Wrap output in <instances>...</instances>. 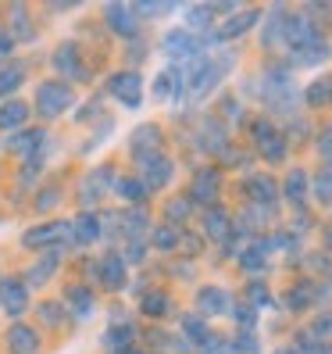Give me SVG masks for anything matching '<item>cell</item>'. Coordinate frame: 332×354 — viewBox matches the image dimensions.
Wrapping results in <instances>:
<instances>
[{
  "instance_id": "cell-1",
  "label": "cell",
  "mask_w": 332,
  "mask_h": 354,
  "mask_svg": "<svg viewBox=\"0 0 332 354\" xmlns=\"http://www.w3.org/2000/svg\"><path fill=\"white\" fill-rule=\"evenodd\" d=\"M68 104H72V90L65 86V82H43V86L36 90V111L43 118L61 115Z\"/></svg>"
},
{
  "instance_id": "cell-2",
  "label": "cell",
  "mask_w": 332,
  "mask_h": 354,
  "mask_svg": "<svg viewBox=\"0 0 332 354\" xmlns=\"http://www.w3.org/2000/svg\"><path fill=\"white\" fill-rule=\"evenodd\" d=\"M143 79L136 75V72H115L111 79H108V90L121 100V104H126V108H136V104H139V97H143Z\"/></svg>"
},
{
  "instance_id": "cell-3",
  "label": "cell",
  "mask_w": 332,
  "mask_h": 354,
  "mask_svg": "<svg viewBox=\"0 0 332 354\" xmlns=\"http://www.w3.org/2000/svg\"><path fill=\"white\" fill-rule=\"evenodd\" d=\"M26 304H29V290L22 279H4L0 283V308H4V315L18 319L26 315Z\"/></svg>"
},
{
  "instance_id": "cell-4",
  "label": "cell",
  "mask_w": 332,
  "mask_h": 354,
  "mask_svg": "<svg viewBox=\"0 0 332 354\" xmlns=\"http://www.w3.org/2000/svg\"><path fill=\"white\" fill-rule=\"evenodd\" d=\"M143 169H147V172H143V186H150V190H157V186H164L172 179V161L161 158V154L147 158V161H143Z\"/></svg>"
},
{
  "instance_id": "cell-5",
  "label": "cell",
  "mask_w": 332,
  "mask_h": 354,
  "mask_svg": "<svg viewBox=\"0 0 332 354\" xmlns=\"http://www.w3.org/2000/svg\"><path fill=\"white\" fill-rule=\"evenodd\" d=\"M197 308L204 311V315H225V308H229V294L218 286H204L197 294Z\"/></svg>"
},
{
  "instance_id": "cell-6",
  "label": "cell",
  "mask_w": 332,
  "mask_h": 354,
  "mask_svg": "<svg viewBox=\"0 0 332 354\" xmlns=\"http://www.w3.org/2000/svg\"><path fill=\"white\" fill-rule=\"evenodd\" d=\"M8 347H11V354H32V351L39 347V333L29 329V326H11Z\"/></svg>"
},
{
  "instance_id": "cell-7",
  "label": "cell",
  "mask_w": 332,
  "mask_h": 354,
  "mask_svg": "<svg viewBox=\"0 0 332 354\" xmlns=\"http://www.w3.org/2000/svg\"><path fill=\"white\" fill-rule=\"evenodd\" d=\"M68 233V225L65 222H54V225H36V229H29V233L22 236V243L26 247H43V243H50V240H61Z\"/></svg>"
},
{
  "instance_id": "cell-8",
  "label": "cell",
  "mask_w": 332,
  "mask_h": 354,
  "mask_svg": "<svg viewBox=\"0 0 332 354\" xmlns=\"http://www.w3.org/2000/svg\"><path fill=\"white\" fill-rule=\"evenodd\" d=\"M39 143H47V136L39 133V129H26V133H14V136H11V151H14V154H26V158H32V154L43 151Z\"/></svg>"
},
{
  "instance_id": "cell-9",
  "label": "cell",
  "mask_w": 332,
  "mask_h": 354,
  "mask_svg": "<svg viewBox=\"0 0 332 354\" xmlns=\"http://www.w3.org/2000/svg\"><path fill=\"white\" fill-rule=\"evenodd\" d=\"M100 279L108 283L111 290H121L126 286V261H121L118 254H108L100 261Z\"/></svg>"
},
{
  "instance_id": "cell-10",
  "label": "cell",
  "mask_w": 332,
  "mask_h": 354,
  "mask_svg": "<svg viewBox=\"0 0 332 354\" xmlns=\"http://www.w3.org/2000/svg\"><path fill=\"white\" fill-rule=\"evenodd\" d=\"M26 118H29V108L22 100H8L4 108H0V129H18V126H26Z\"/></svg>"
},
{
  "instance_id": "cell-11",
  "label": "cell",
  "mask_w": 332,
  "mask_h": 354,
  "mask_svg": "<svg viewBox=\"0 0 332 354\" xmlns=\"http://www.w3.org/2000/svg\"><path fill=\"white\" fill-rule=\"evenodd\" d=\"M108 22L115 26L118 36H133V32H136V18H133V11H129V8H121V4H111V8H108Z\"/></svg>"
},
{
  "instance_id": "cell-12",
  "label": "cell",
  "mask_w": 332,
  "mask_h": 354,
  "mask_svg": "<svg viewBox=\"0 0 332 354\" xmlns=\"http://www.w3.org/2000/svg\"><path fill=\"white\" fill-rule=\"evenodd\" d=\"M193 194H197V201H215L218 197V176L211 172V169H204L197 179H193Z\"/></svg>"
},
{
  "instance_id": "cell-13",
  "label": "cell",
  "mask_w": 332,
  "mask_h": 354,
  "mask_svg": "<svg viewBox=\"0 0 332 354\" xmlns=\"http://www.w3.org/2000/svg\"><path fill=\"white\" fill-rule=\"evenodd\" d=\"M325 54H329V47L322 44L318 36L311 39V44L297 47V61H300V65H318V61H325Z\"/></svg>"
},
{
  "instance_id": "cell-14",
  "label": "cell",
  "mask_w": 332,
  "mask_h": 354,
  "mask_svg": "<svg viewBox=\"0 0 332 354\" xmlns=\"http://www.w3.org/2000/svg\"><path fill=\"white\" fill-rule=\"evenodd\" d=\"M22 79H26V68H22V65H0V97L14 93Z\"/></svg>"
},
{
  "instance_id": "cell-15",
  "label": "cell",
  "mask_w": 332,
  "mask_h": 354,
  "mask_svg": "<svg viewBox=\"0 0 332 354\" xmlns=\"http://www.w3.org/2000/svg\"><path fill=\"white\" fill-rule=\"evenodd\" d=\"M257 22V11H243V15H236V18H229V22L222 26V36H240V32H246Z\"/></svg>"
},
{
  "instance_id": "cell-16",
  "label": "cell",
  "mask_w": 332,
  "mask_h": 354,
  "mask_svg": "<svg viewBox=\"0 0 332 354\" xmlns=\"http://www.w3.org/2000/svg\"><path fill=\"white\" fill-rule=\"evenodd\" d=\"M75 47L72 44H65V47H57V57H54V65L61 68V72H72V75H86V68L82 65H75Z\"/></svg>"
},
{
  "instance_id": "cell-17",
  "label": "cell",
  "mask_w": 332,
  "mask_h": 354,
  "mask_svg": "<svg viewBox=\"0 0 332 354\" xmlns=\"http://www.w3.org/2000/svg\"><path fill=\"white\" fill-rule=\"evenodd\" d=\"M100 222H97V215H82L79 222H75V236H79V243H93L97 236H100V229H97Z\"/></svg>"
},
{
  "instance_id": "cell-18",
  "label": "cell",
  "mask_w": 332,
  "mask_h": 354,
  "mask_svg": "<svg viewBox=\"0 0 332 354\" xmlns=\"http://www.w3.org/2000/svg\"><path fill=\"white\" fill-rule=\"evenodd\" d=\"M179 82H182V75H179L175 68H172V72H161L154 93H157V97H175V93H179Z\"/></svg>"
},
{
  "instance_id": "cell-19",
  "label": "cell",
  "mask_w": 332,
  "mask_h": 354,
  "mask_svg": "<svg viewBox=\"0 0 332 354\" xmlns=\"http://www.w3.org/2000/svg\"><path fill=\"white\" fill-rule=\"evenodd\" d=\"M286 194H289V201H304V194H307V176L297 169V172H289V179H286Z\"/></svg>"
},
{
  "instance_id": "cell-20",
  "label": "cell",
  "mask_w": 332,
  "mask_h": 354,
  "mask_svg": "<svg viewBox=\"0 0 332 354\" xmlns=\"http://www.w3.org/2000/svg\"><path fill=\"white\" fill-rule=\"evenodd\" d=\"M204 225L211 236H225V225H229V218H225V212H218V207H211V212L204 215Z\"/></svg>"
},
{
  "instance_id": "cell-21",
  "label": "cell",
  "mask_w": 332,
  "mask_h": 354,
  "mask_svg": "<svg viewBox=\"0 0 332 354\" xmlns=\"http://www.w3.org/2000/svg\"><path fill=\"white\" fill-rule=\"evenodd\" d=\"M251 194L257 197V204H272L275 201V186H272V179H251Z\"/></svg>"
},
{
  "instance_id": "cell-22",
  "label": "cell",
  "mask_w": 332,
  "mask_h": 354,
  "mask_svg": "<svg viewBox=\"0 0 332 354\" xmlns=\"http://www.w3.org/2000/svg\"><path fill=\"white\" fill-rule=\"evenodd\" d=\"M50 268H57V258H47L43 265L29 268V272H26V283H32V286H43V279L50 276Z\"/></svg>"
},
{
  "instance_id": "cell-23",
  "label": "cell",
  "mask_w": 332,
  "mask_h": 354,
  "mask_svg": "<svg viewBox=\"0 0 332 354\" xmlns=\"http://www.w3.org/2000/svg\"><path fill=\"white\" fill-rule=\"evenodd\" d=\"M211 18H215V8H193L190 11V26L204 29V26H211Z\"/></svg>"
},
{
  "instance_id": "cell-24",
  "label": "cell",
  "mask_w": 332,
  "mask_h": 354,
  "mask_svg": "<svg viewBox=\"0 0 332 354\" xmlns=\"http://www.w3.org/2000/svg\"><path fill=\"white\" fill-rule=\"evenodd\" d=\"M68 297H72V301H75V308H79V319H86V315H82V311H93V297L86 294V290H79V286H75Z\"/></svg>"
},
{
  "instance_id": "cell-25",
  "label": "cell",
  "mask_w": 332,
  "mask_h": 354,
  "mask_svg": "<svg viewBox=\"0 0 332 354\" xmlns=\"http://www.w3.org/2000/svg\"><path fill=\"white\" fill-rule=\"evenodd\" d=\"M175 240H179V233H175V229H168V225L154 233V243L161 247V251H168V247H175Z\"/></svg>"
},
{
  "instance_id": "cell-26",
  "label": "cell",
  "mask_w": 332,
  "mask_h": 354,
  "mask_svg": "<svg viewBox=\"0 0 332 354\" xmlns=\"http://www.w3.org/2000/svg\"><path fill=\"white\" fill-rule=\"evenodd\" d=\"M118 194L139 201V197H143V183H139V179H121V183H118Z\"/></svg>"
},
{
  "instance_id": "cell-27",
  "label": "cell",
  "mask_w": 332,
  "mask_h": 354,
  "mask_svg": "<svg viewBox=\"0 0 332 354\" xmlns=\"http://www.w3.org/2000/svg\"><path fill=\"white\" fill-rule=\"evenodd\" d=\"M164 308H168V297H161V294H150L147 301H143V311H147V315H161Z\"/></svg>"
},
{
  "instance_id": "cell-28",
  "label": "cell",
  "mask_w": 332,
  "mask_h": 354,
  "mask_svg": "<svg viewBox=\"0 0 332 354\" xmlns=\"http://www.w3.org/2000/svg\"><path fill=\"white\" fill-rule=\"evenodd\" d=\"M243 265H246V268H261V265H264V243L251 247V251L243 254Z\"/></svg>"
},
{
  "instance_id": "cell-29",
  "label": "cell",
  "mask_w": 332,
  "mask_h": 354,
  "mask_svg": "<svg viewBox=\"0 0 332 354\" xmlns=\"http://www.w3.org/2000/svg\"><path fill=\"white\" fill-rule=\"evenodd\" d=\"M315 333H318V337H332V315H322L315 322Z\"/></svg>"
},
{
  "instance_id": "cell-30",
  "label": "cell",
  "mask_w": 332,
  "mask_h": 354,
  "mask_svg": "<svg viewBox=\"0 0 332 354\" xmlns=\"http://www.w3.org/2000/svg\"><path fill=\"white\" fill-rule=\"evenodd\" d=\"M325 86H329V82H315V90L307 93V100H315V104H318V100H325V97H329V90H325Z\"/></svg>"
},
{
  "instance_id": "cell-31",
  "label": "cell",
  "mask_w": 332,
  "mask_h": 354,
  "mask_svg": "<svg viewBox=\"0 0 332 354\" xmlns=\"http://www.w3.org/2000/svg\"><path fill=\"white\" fill-rule=\"evenodd\" d=\"M240 351L243 354H257V344H251V337H240Z\"/></svg>"
},
{
  "instance_id": "cell-32",
  "label": "cell",
  "mask_w": 332,
  "mask_h": 354,
  "mask_svg": "<svg viewBox=\"0 0 332 354\" xmlns=\"http://www.w3.org/2000/svg\"><path fill=\"white\" fill-rule=\"evenodd\" d=\"M251 301H257V304H261V301H268V294H264L261 286H251Z\"/></svg>"
},
{
  "instance_id": "cell-33",
  "label": "cell",
  "mask_w": 332,
  "mask_h": 354,
  "mask_svg": "<svg viewBox=\"0 0 332 354\" xmlns=\"http://www.w3.org/2000/svg\"><path fill=\"white\" fill-rule=\"evenodd\" d=\"M11 50V36H4V32H0V57H4Z\"/></svg>"
},
{
  "instance_id": "cell-34",
  "label": "cell",
  "mask_w": 332,
  "mask_h": 354,
  "mask_svg": "<svg viewBox=\"0 0 332 354\" xmlns=\"http://www.w3.org/2000/svg\"><path fill=\"white\" fill-rule=\"evenodd\" d=\"M275 354H300V351H293V347H279Z\"/></svg>"
},
{
  "instance_id": "cell-35",
  "label": "cell",
  "mask_w": 332,
  "mask_h": 354,
  "mask_svg": "<svg viewBox=\"0 0 332 354\" xmlns=\"http://www.w3.org/2000/svg\"><path fill=\"white\" fill-rule=\"evenodd\" d=\"M325 183H329V186H332V169H329V172H325Z\"/></svg>"
}]
</instances>
